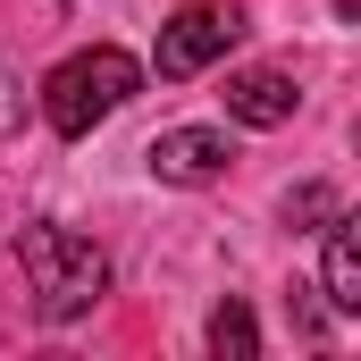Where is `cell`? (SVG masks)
I'll use <instances>...</instances> for the list:
<instances>
[{
	"mask_svg": "<svg viewBox=\"0 0 361 361\" xmlns=\"http://www.w3.org/2000/svg\"><path fill=\"white\" fill-rule=\"evenodd\" d=\"M17 261H25V294H34L42 319H85L92 302L109 294V252H101L92 235H76V227L34 219V227L17 235Z\"/></svg>",
	"mask_w": 361,
	"mask_h": 361,
	"instance_id": "1",
	"label": "cell"
},
{
	"mask_svg": "<svg viewBox=\"0 0 361 361\" xmlns=\"http://www.w3.org/2000/svg\"><path fill=\"white\" fill-rule=\"evenodd\" d=\"M143 92V59L135 51H118V42H92L76 59H59L51 76H42V118H51V135H92L109 109H126Z\"/></svg>",
	"mask_w": 361,
	"mask_h": 361,
	"instance_id": "2",
	"label": "cell"
},
{
	"mask_svg": "<svg viewBox=\"0 0 361 361\" xmlns=\"http://www.w3.org/2000/svg\"><path fill=\"white\" fill-rule=\"evenodd\" d=\"M235 42H244V8L193 0V8H177V17L160 25V42H152V68H143V76H160V85H185V76L219 68Z\"/></svg>",
	"mask_w": 361,
	"mask_h": 361,
	"instance_id": "3",
	"label": "cell"
},
{
	"mask_svg": "<svg viewBox=\"0 0 361 361\" xmlns=\"http://www.w3.org/2000/svg\"><path fill=\"white\" fill-rule=\"evenodd\" d=\"M143 160H152V177H160V185H219L235 152H227V135H219V126H169Z\"/></svg>",
	"mask_w": 361,
	"mask_h": 361,
	"instance_id": "4",
	"label": "cell"
},
{
	"mask_svg": "<svg viewBox=\"0 0 361 361\" xmlns=\"http://www.w3.org/2000/svg\"><path fill=\"white\" fill-rule=\"evenodd\" d=\"M319 235H328V252H319V294H328L336 319H353V311H361V219L336 202Z\"/></svg>",
	"mask_w": 361,
	"mask_h": 361,
	"instance_id": "5",
	"label": "cell"
},
{
	"mask_svg": "<svg viewBox=\"0 0 361 361\" xmlns=\"http://www.w3.org/2000/svg\"><path fill=\"white\" fill-rule=\"evenodd\" d=\"M294 109H302V85H294L286 68H244V76H227V118H235V126H261V135H269Z\"/></svg>",
	"mask_w": 361,
	"mask_h": 361,
	"instance_id": "6",
	"label": "cell"
},
{
	"mask_svg": "<svg viewBox=\"0 0 361 361\" xmlns=\"http://www.w3.org/2000/svg\"><path fill=\"white\" fill-rule=\"evenodd\" d=\"M210 353H219V361H252V353H261V328H252V311H244L235 294L210 311Z\"/></svg>",
	"mask_w": 361,
	"mask_h": 361,
	"instance_id": "7",
	"label": "cell"
},
{
	"mask_svg": "<svg viewBox=\"0 0 361 361\" xmlns=\"http://www.w3.org/2000/svg\"><path fill=\"white\" fill-rule=\"evenodd\" d=\"M328 210H336L328 185H294V193H286V227H328Z\"/></svg>",
	"mask_w": 361,
	"mask_h": 361,
	"instance_id": "8",
	"label": "cell"
},
{
	"mask_svg": "<svg viewBox=\"0 0 361 361\" xmlns=\"http://www.w3.org/2000/svg\"><path fill=\"white\" fill-rule=\"evenodd\" d=\"M17 109H25V92L8 85V68H0V135H8V126H17Z\"/></svg>",
	"mask_w": 361,
	"mask_h": 361,
	"instance_id": "9",
	"label": "cell"
}]
</instances>
